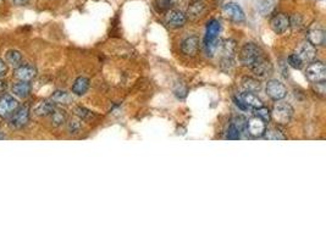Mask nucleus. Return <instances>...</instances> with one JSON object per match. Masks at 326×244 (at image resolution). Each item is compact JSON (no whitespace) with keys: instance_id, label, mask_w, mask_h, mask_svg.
<instances>
[{"instance_id":"obj_6","label":"nucleus","mask_w":326,"mask_h":244,"mask_svg":"<svg viewBox=\"0 0 326 244\" xmlns=\"http://www.w3.org/2000/svg\"><path fill=\"white\" fill-rule=\"evenodd\" d=\"M223 14L226 19L231 20L232 22H236V24H241L246 20L242 8L236 3H228V4L224 5Z\"/></svg>"},{"instance_id":"obj_2","label":"nucleus","mask_w":326,"mask_h":244,"mask_svg":"<svg viewBox=\"0 0 326 244\" xmlns=\"http://www.w3.org/2000/svg\"><path fill=\"white\" fill-rule=\"evenodd\" d=\"M293 107H292L290 104L283 103V101L280 100L274 105L273 110L270 111L271 117H273V120L276 122L277 125L290 124L292 117H293Z\"/></svg>"},{"instance_id":"obj_42","label":"nucleus","mask_w":326,"mask_h":244,"mask_svg":"<svg viewBox=\"0 0 326 244\" xmlns=\"http://www.w3.org/2000/svg\"><path fill=\"white\" fill-rule=\"evenodd\" d=\"M8 86H7V83H5L4 81H3L2 78H0V94H2V93H4L5 92V89H7Z\"/></svg>"},{"instance_id":"obj_32","label":"nucleus","mask_w":326,"mask_h":244,"mask_svg":"<svg viewBox=\"0 0 326 244\" xmlns=\"http://www.w3.org/2000/svg\"><path fill=\"white\" fill-rule=\"evenodd\" d=\"M287 62L291 67H293V69H296V70H300L303 67V65H304L303 64V61L300 60L298 56H297L296 53L291 54V55L288 56Z\"/></svg>"},{"instance_id":"obj_8","label":"nucleus","mask_w":326,"mask_h":244,"mask_svg":"<svg viewBox=\"0 0 326 244\" xmlns=\"http://www.w3.org/2000/svg\"><path fill=\"white\" fill-rule=\"evenodd\" d=\"M270 27L276 35H283L290 28V19L286 14H275L270 20Z\"/></svg>"},{"instance_id":"obj_5","label":"nucleus","mask_w":326,"mask_h":244,"mask_svg":"<svg viewBox=\"0 0 326 244\" xmlns=\"http://www.w3.org/2000/svg\"><path fill=\"white\" fill-rule=\"evenodd\" d=\"M266 94L275 101L282 100L287 95V88L282 82L277 81V79H270L266 83Z\"/></svg>"},{"instance_id":"obj_35","label":"nucleus","mask_w":326,"mask_h":244,"mask_svg":"<svg viewBox=\"0 0 326 244\" xmlns=\"http://www.w3.org/2000/svg\"><path fill=\"white\" fill-rule=\"evenodd\" d=\"M82 125H81V120H71L67 125V131H69L71 135H77V133L81 131Z\"/></svg>"},{"instance_id":"obj_24","label":"nucleus","mask_w":326,"mask_h":244,"mask_svg":"<svg viewBox=\"0 0 326 244\" xmlns=\"http://www.w3.org/2000/svg\"><path fill=\"white\" fill-rule=\"evenodd\" d=\"M50 118H52L53 126H62V125L67 121V113L65 110L60 109V107H55L54 111L50 113Z\"/></svg>"},{"instance_id":"obj_13","label":"nucleus","mask_w":326,"mask_h":244,"mask_svg":"<svg viewBox=\"0 0 326 244\" xmlns=\"http://www.w3.org/2000/svg\"><path fill=\"white\" fill-rule=\"evenodd\" d=\"M251 70L252 72L254 73V76H257V77L266 78L268 76L271 75V72H273V65H271L270 60L266 59L264 56V58L260 59V60L258 61Z\"/></svg>"},{"instance_id":"obj_14","label":"nucleus","mask_w":326,"mask_h":244,"mask_svg":"<svg viewBox=\"0 0 326 244\" xmlns=\"http://www.w3.org/2000/svg\"><path fill=\"white\" fill-rule=\"evenodd\" d=\"M181 50L187 56H195L199 52V38L197 36L187 37L181 43Z\"/></svg>"},{"instance_id":"obj_12","label":"nucleus","mask_w":326,"mask_h":244,"mask_svg":"<svg viewBox=\"0 0 326 244\" xmlns=\"http://www.w3.org/2000/svg\"><path fill=\"white\" fill-rule=\"evenodd\" d=\"M166 25L171 28H181L186 25L187 18L186 14L180 10H169L165 18Z\"/></svg>"},{"instance_id":"obj_15","label":"nucleus","mask_w":326,"mask_h":244,"mask_svg":"<svg viewBox=\"0 0 326 244\" xmlns=\"http://www.w3.org/2000/svg\"><path fill=\"white\" fill-rule=\"evenodd\" d=\"M220 30H221V25H220L219 20L211 19L210 21L206 24L205 37H204V45L210 44V43H212V42L216 41Z\"/></svg>"},{"instance_id":"obj_26","label":"nucleus","mask_w":326,"mask_h":244,"mask_svg":"<svg viewBox=\"0 0 326 244\" xmlns=\"http://www.w3.org/2000/svg\"><path fill=\"white\" fill-rule=\"evenodd\" d=\"M242 87L245 88V90L252 93L259 92L262 88V83L259 82V79L254 77H245L242 79Z\"/></svg>"},{"instance_id":"obj_31","label":"nucleus","mask_w":326,"mask_h":244,"mask_svg":"<svg viewBox=\"0 0 326 244\" xmlns=\"http://www.w3.org/2000/svg\"><path fill=\"white\" fill-rule=\"evenodd\" d=\"M154 5L159 13H163V11H169L175 5V2L174 0H155Z\"/></svg>"},{"instance_id":"obj_1","label":"nucleus","mask_w":326,"mask_h":244,"mask_svg":"<svg viewBox=\"0 0 326 244\" xmlns=\"http://www.w3.org/2000/svg\"><path fill=\"white\" fill-rule=\"evenodd\" d=\"M262 58H264L260 48L254 43H246L240 53V61L243 66L252 69Z\"/></svg>"},{"instance_id":"obj_33","label":"nucleus","mask_w":326,"mask_h":244,"mask_svg":"<svg viewBox=\"0 0 326 244\" xmlns=\"http://www.w3.org/2000/svg\"><path fill=\"white\" fill-rule=\"evenodd\" d=\"M235 66L234 58H226V56H223L220 61V69L224 71V72H230Z\"/></svg>"},{"instance_id":"obj_9","label":"nucleus","mask_w":326,"mask_h":244,"mask_svg":"<svg viewBox=\"0 0 326 244\" xmlns=\"http://www.w3.org/2000/svg\"><path fill=\"white\" fill-rule=\"evenodd\" d=\"M297 56L303 61V64H309L315 59L316 56V47H314L313 44L309 42H304V43L299 44L298 48L296 49Z\"/></svg>"},{"instance_id":"obj_37","label":"nucleus","mask_w":326,"mask_h":244,"mask_svg":"<svg viewBox=\"0 0 326 244\" xmlns=\"http://www.w3.org/2000/svg\"><path fill=\"white\" fill-rule=\"evenodd\" d=\"M241 138V133L235 129L232 125H230L228 131H226V140H240Z\"/></svg>"},{"instance_id":"obj_18","label":"nucleus","mask_w":326,"mask_h":244,"mask_svg":"<svg viewBox=\"0 0 326 244\" xmlns=\"http://www.w3.org/2000/svg\"><path fill=\"white\" fill-rule=\"evenodd\" d=\"M308 42L314 45V47H321L326 42L325 31L322 28H313L308 31Z\"/></svg>"},{"instance_id":"obj_7","label":"nucleus","mask_w":326,"mask_h":244,"mask_svg":"<svg viewBox=\"0 0 326 244\" xmlns=\"http://www.w3.org/2000/svg\"><path fill=\"white\" fill-rule=\"evenodd\" d=\"M19 101L14 95L0 94V117H9L18 109Z\"/></svg>"},{"instance_id":"obj_39","label":"nucleus","mask_w":326,"mask_h":244,"mask_svg":"<svg viewBox=\"0 0 326 244\" xmlns=\"http://www.w3.org/2000/svg\"><path fill=\"white\" fill-rule=\"evenodd\" d=\"M8 72H9V66H8L7 62L0 59V78H4Z\"/></svg>"},{"instance_id":"obj_4","label":"nucleus","mask_w":326,"mask_h":244,"mask_svg":"<svg viewBox=\"0 0 326 244\" xmlns=\"http://www.w3.org/2000/svg\"><path fill=\"white\" fill-rule=\"evenodd\" d=\"M305 77L311 83H321L326 81V67L321 61H311L309 62L305 70Z\"/></svg>"},{"instance_id":"obj_38","label":"nucleus","mask_w":326,"mask_h":244,"mask_svg":"<svg viewBox=\"0 0 326 244\" xmlns=\"http://www.w3.org/2000/svg\"><path fill=\"white\" fill-rule=\"evenodd\" d=\"M174 93L177 98L183 99V98H186V95H187V88L183 86V84H178L177 88H175L174 89Z\"/></svg>"},{"instance_id":"obj_11","label":"nucleus","mask_w":326,"mask_h":244,"mask_svg":"<svg viewBox=\"0 0 326 244\" xmlns=\"http://www.w3.org/2000/svg\"><path fill=\"white\" fill-rule=\"evenodd\" d=\"M266 130V122L258 116L247 120V133L253 137H263Z\"/></svg>"},{"instance_id":"obj_27","label":"nucleus","mask_w":326,"mask_h":244,"mask_svg":"<svg viewBox=\"0 0 326 244\" xmlns=\"http://www.w3.org/2000/svg\"><path fill=\"white\" fill-rule=\"evenodd\" d=\"M275 8H276L275 0H262V2L258 3V11H259L263 16L271 15L275 11Z\"/></svg>"},{"instance_id":"obj_21","label":"nucleus","mask_w":326,"mask_h":244,"mask_svg":"<svg viewBox=\"0 0 326 244\" xmlns=\"http://www.w3.org/2000/svg\"><path fill=\"white\" fill-rule=\"evenodd\" d=\"M219 49L221 50L223 56H226V58H234L237 49L236 42H235L234 39H225V41H221Z\"/></svg>"},{"instance_id":"obj_40","label":"nucleus","mask_w":326,"mask_h":244,"mask_svg":"<svg viewBox=\"0 0 326 244\" xmlns=\"http://www.w3.org/2000/svg\"><path fill=\"white\" fill-rule=\"evenodd\" d=\"M234 101H235V105H236V106L238 107V109H241L242 110V111H247V110L249 109V107L247 106V105H246L245 103H243V100L242 99L240 98V96H235L234 98Z\"/></svg>"},{"instance_id":"obj_10","label":"nucleus","mask_w":326,"mask_h":244,"mask_svg":"<svg viewBox=\"0 0 326 244\" xmlns=\"http://www.w3.org/2000/svg\"><path fill=\"white\" fill-rule=\"evenodd\" d=\"M37 76V69L33 65L25 64L20 65V66L15 67L14 70V77H15L18 81H26L31 82L32 79H35Z\"/></svg>"},{"instance_id":"obj_22","label":"nucleus","mask_w":326,"mask_h":244,"mask_svg":"<svg viewBox=\"0 0 326 244\" xmlns=\"http://www.w3.org/2000/svg\"><path fill=\"white\" fill-rule=\"evenodd\" d=\"M55 107H56L55 103H54L53 100H43L37 105L35 112L37 116H42V117H44V116H50V113L54 111Z\"/></svg>"},{"instance_id":"obj_41","label":"nucleus","mask_w":326,"mask_h":244,"mask_svg":"<svg viewBox=\"0 0 326 244\" xmlns=\"http://www.w3.org/2000/svg\"><path fill=\"white\" fill-rule=\"evenodd\" d=\"M11 2H13V4L18 5V7H25L30 3V0H11Z\"/></svg>"},{"instance_id":"obj_23","label":"nucleus","mask_w":326,"mask_h":244,"mask_svg":"<svg viewBox=\"0 0 326 244\" xmlns=\"http://www.w3.org/2000/svg\"><path fill=\"white\" fill-rule=\"evenodd\" d=\"M5 59H7V62L11 65L13 67H18L22 64L24 61V56H22L21 52L15 49L8 50L7 54H5Z\"/></svg>"},{"instance_id":"obj_43","label":"nucleus","mask_w":326,"mask_h":244,"mask_svg":"<svg viewBox=\"0 0 326 244\" xmlns=\"http://www.w3.org/2000/svg\"><path fill=\"white\" fill-rule=\"evenodd\" d=\"M3 138H5V136H4V135H3L2 131H0V140H3Z\"/></svg>"},{"instance_id":"obj_16","label":"nucleus","mask_w":326,"mask_h":244,"mask_svg":"<svg viewBox=\"0 0 326 244\" xmlns=\"http://www.w3.org/2000/svg\"><path fill=\"white\" fill-rule=\"evenodd\" d=\"M205 10L206 7L202 0H193L192 4L188 7V9H187L186 18L191 20V21H197L204 15Z\"/></svg>"},{"instance_id":"obj_30","label":"nucleus","mask_w":326,"mask_h":244,"mask_svg":"<svg viewBox=\"0 0 326 244\" xmlns=\"http://www.w3.org/2000/svg\"><path fill=\"white\" fill-rule=\"evenodd\" d=\"M231 125L237 130L240 133H245L247 132V120H246L243 116L237 115L234 116L231 120Z\"/></svg>"},{"instance_id":"obj_20","label":"nucleus","mask_w":326,"mask_h":244,"mask_svg":"<svg viewBox=\"0 0 326 244\" xmlns=\"http://www.w3.org/2000/svg\"><path fill=\"white\" fill-rule=\"evenodd\" d=\"M240 98L242 99L243 103L247 105L248 107H252V109H258V107L263 106V101L260 100V98H258V95L252 92L245 90V92L240 95Z\"/></svg>"},{"instance_id":"obj_19","label":"nucleus","mask_w":326,"mask_h":244,"mask_svg":"<svg viewBox=\"0 0 326 244\" xmlns=\"http://www.w3.org/2000/svg\"><path fill=\"white\" fill-rule=\"evenodd\" d=\"M89 86H90V81L87 77H78L75 79V82H73L72 84V88H71V90H72V93L75 95H83L86 94L87 90L89 89Z\"/></svg>"},{"instance_id":"obj_3","label":"nucleus","mask_w":326,"mask_h":244,"mask_svg":"<svg viewBox=\"0 0 326 244\" xmlns=\"http://www.w3.org/2000/svg\"><path fill=\"white\" fill-rule=\"evenodd\" d=\"M31 118V110L27 105H22V106H18V109L15 110L9 116V125L11 127L16 130H21L24 127H26L30 122Z\"/></svg>"},{"instance_id":"obj_17","label":"nucleus","mask_w":326,"mask_h":244,"mask_svg":"<svg viewBox=\"0 0 326 244\" xmlns=\"http://www.w3.org/2000/svg\"><path fill=\"white\" fill-rule=\"evenodd\" d=\"M11 92H13V94L15 95L16 98L26 99L27 96L31 94V92H32L31 82L18 81L16 83L13 84V87H11Z\"/></svg>"},{"instance_id":"obj_44","label":"nucleus","mask_w":326,"mask_h":244,"mask_svg":"<svg viewBox=\"0 0 326 244\" xmlns=\"http://www.w3.org/2000/svg\"><path fill=\"white\" fill-rule=\"evenodd\" d=\"M220 2H223V0H220Z\"/></svg>"},{"instance_id":"obj_29","label":"nucleus","mask_w":326,"mask_h":244,"mask_svg":"<svg viewBox=\"0 0 326 244\" xmlns=\"http://www.w3.org/2000/svg\"><path fill=\"white\" fill-rule=\"evenodd\" d=\"M264 138L269 141H283L286 140V136L283 135V132L280 129H276V127H273V129L265 130L264 132Z\"/></svg>"},{"instance_id":"obj_34","label":"nucleus","mask_w":326,"mask_h":244,"mask_svg":"<svg viewBox=\"0 0 326 244\" xmlns=\"http://www.w3.org/2000/svg\"><path fill=\"white\" fill-rule=\"evenodd\" d=\"M290 19V27L293 30H300L303 27V19L299 14H293Z\"/></svg>"},{"instance_id":"obj_28","label":"nucleus","mask_w":326,"mask_h":244,"mask_svg":"<svg viewBox=\"0 0 326 244\" xmlns=\"http://www.w3.org/2000/svg\"><path fill=\"white\" fill-rule=\"evenodd\" d=\"M73 113H75L81 121H90L95 117L94 112H92L84 106H76L75 109H73Z\"/></svg>"},{"instance_id":"obj_36","label":"nucleus","mask_w":326,"mask_h":244,"mask_svg":"<svg viewBox=\"0 0 326 244\" xmlns=\"http://www.w3.org/2000/svg\"><path fill=\"white\" fill-rule=\"evenodd\" d=\"M256 112H257L258 117H260L262 120H264L265 122H268L271 118L270 110H269L268 107H265L264 105H263V106H260V107H258V109H256Z\"/></svg>"},{"instance_id":"obj_25","label":"nucleus","mask_w":326,"mask_h":244,"mask_svg":"<svg viewBox=\"0 0 326 244\" xmlns=\"http://www.w3.org/2000/svg\"><path fill=\"white\" fill-rule=\"evenodd\" d=\"M52 100L55 104L69 105L72 103V95L65 90H55L52 94Z\"/></svg>"}]
</instances>
